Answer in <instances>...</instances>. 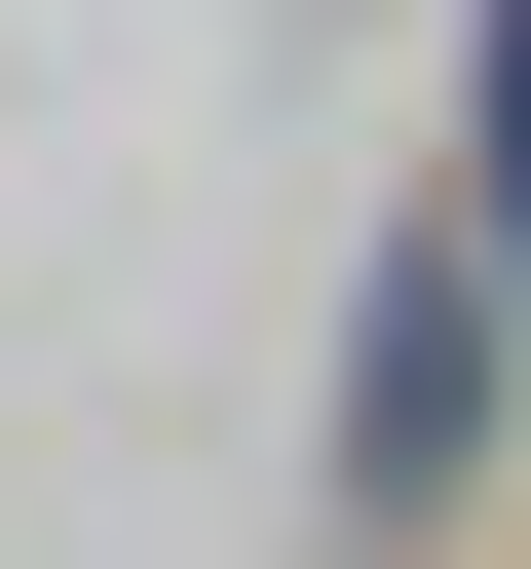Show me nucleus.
<instances>
[{"mask_svg":"<svg viewBox=\"0 0 531 569\" xmlns=\"http://www.w3.org/2000/svg\"><path fill=\"white\" fill-rule=\"evenodd\" d=\"M455 266L531 305V0H493V77H455Z\"/></svg>","mask_w":531,"mask_h":569,"instance_id":"nucleus-2","label":"nucleus"},{"mask_svg":"<svg viewBox=\"0 0 531 569\" xmlns=\"http://www.w3.org/2000/svg\"><path fill=\"white\" fill-rule=\"evenodd\" d=\"M455 456H493V266H455V228H418V266H380V342H342V493H380V531H418V493H455Z\"/></svg>","mask_w":531,"mask_h":569,"instance_id":"nucleus-1","label":"nucleus"}]
</instances>
